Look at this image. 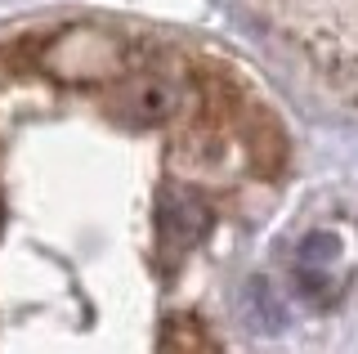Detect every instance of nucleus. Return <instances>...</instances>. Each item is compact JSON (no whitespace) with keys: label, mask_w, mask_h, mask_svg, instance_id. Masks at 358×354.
<instances>
[{"label":"nucleus","mask_w":358,"mask_h":354,"mask_svg":"<svg viewBox=\"0 0 358 354\" xmlns=\"http://www.w3.org/2000/svg\"><path fill=\"white\" fill-rule=\"evenodd\" d=\"M121 41L112 31L99 27H72L63 36L50 41L45 50V68L67 76V81H99V76H117L121 72Z\"/></svg>","instance_id":"obj_1"},{"label":"nucleus","mask_w":358,"mask_h":354,"mask_svg":"<svg viewBox=\"0 0 358 354\" xmlns=\"http://www.w3.org/2000/svg\"><path fill=\"white\" fill-rule=\"evenodd\" d=\"M210 225V211L206 202L184 189H171L162 193V211H157V234H162V247L166 251H188L193 242L206 234Z\"/></svg>","instance_id":"obj_2"},{"label":"nucleus","mask_w":358,"mask_h":354,"mask_svg":"<svg viewBox=\"0 0 358 354\" xmlns=\"http://www.w3.org/2000/svg\"><path fill=\"white\" fill-rule=\"evenodd\" d=\"M121 113L139 126H152V121H166L175 113V85L162 81V76H134L121 94Z\"/></svg>","instance_id":"obj_3"},{"label":"nucleus","mask_w":358,"mask_h":354,"mask_svg":"<svg viewBox=\"0 0 358 354\" xmlns=\"http://www.w3.org/2000/svg\"><path fill=\"white\" fill-rule=\"evenodd\" d=\"M162 354H224L206 327L188 314H171L162 327Z\"/></svg>","instance_id":"obj_4"}]
</instances>
